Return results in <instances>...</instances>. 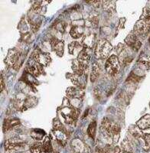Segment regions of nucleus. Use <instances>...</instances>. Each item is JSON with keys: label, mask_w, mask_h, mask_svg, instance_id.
Instances as JSON below:
<instances>
[{"label": "nucleus", "mask_w": 150, "mask_h": 153, "mask_svg": "<svg viewBox=\"0 0 150 153\" xmlns=\"http://www.w3.org/2000/svg\"><path fill=\"white\" fill-rule=\"evenodd\" d=\"M66 94L68 98L71 100L72 99H79L82 100L84 97V89L79 88V87H68L66 91Z\"/></svg>", "instance_id": "6e6552de"}, {"label": "nucleus", "mask_w": 150, "mask_h": 153, "mask_svg": "<svg viewBox=\"0 0 150 153\" xmlns=\"http://www.w3.org/2000/svg\"><path fill=\"white\" fill-rule=\"evenodd\" d=\"M94 35H93V34H90V35L84 37L82 39V44H81L83 47H84L85 48H92L93 46L94 45Z\"/></svg>", "instance_id": "f3484780"}, {"label": "nucleus", "mask_w": 150, "mask_h": 153, "mask_svg": "<svg viewBox=\"0 0 150 153\" xmlns=\"http://www.w3.org/2000/svg\"><path fill=\"white\" fill-rule=\"evenodd\" d=\"M71 145L73 149H74V151L77 153H80L83 151V149H84L83 144L79 139H74V140H73Z\"/></svg>", "instance_id": "5701e85b"}, {"label": "nucleus", "mask_w": 150, "mask_h": 153, "mask_svg": "<svg viewBox=\"0 0 150 153\" xmlns=\"http://www.w3.org/2000/svg\"><path fill=\"white\" fill-rule=\"evenodd\" d=\"M42 147L40 144H35L32 146V148L30 149L31 153H41L42 151Z\"/></svg>", "instance_id": "a878e982"}, {"label": "nucleus", "mask_w": 150, "mask_h": 153, "mask_svg": "<svg viewBox=\"0 0 150 153\" xmlns=\"http://www.w3.org/2000/svg\"><path fill=\"white\" fill-rule=\"evenodd\" d=\"M100 68L98 62H97V61L96 62H94L91 74V82H94L97 79V77L100 75Z\"/></svg>", "instance_id": "6ab92c4d"}, {"label": "nucleus", "mask_w": 150, "mask_h": 153, "mask_svg": "<svg viewBox=\"0 0 150 153\" xmlns=\"http://www.w3.org/2000/svg\"><path fill=\"white\" fill-rule=\"evenodd\" d=\"M42 2H35L33 4V9L35 11H38L39 9H40L41 6H42Z\"/></svg>", "instance_id": "c85d7f7f"}, {"label": "nucleus", "mask_w": 150, "mask_h": 153, "mask_svg": "<svg viewBox=\"0 0 150 153\" xmlns=\"http://www.w3.org/2000/svg\"><path fill=\"white\" fill-rule=\"evenodd\" d=\"M44 67L37 62L33 57L29 60L27 65V71L36 77L44 73Z\"/></svg>", "instance_id": "423d86ee"}, {"label": "nucleus", "mask_w": 150, "mask_h": 153, "mask_svg": "<svg viewBox=\"0 0 150 153\" xmlns=\"http://www.w3.org/2000/svg\"><path fill=\"white\" fill-rule=\"evenodd\" d=\"M33 57L37 62L43 67H47L51 61V57L48 53L38 52L35 54V55H33Z\"/></svg>", "instance_id": "1a4fd4ad"}, {"label": "nucleus", "mask_w": 150, "mask_h": 153, "mask_svg": "<svg viewBox=\"0 0 150 153\" xmlns=\"http://www.w3.org/2000/svg\"><path fill=\"white\" fill-rule=\"evenodd\" d=\"M123 153H132V152H125V151H124Z\"/></svg>", "instance_id": "7c9ffc66"}, {"label": "nucleus", "mask_w": 150, "mask_h": 153, "mask_svg": "<svg viewBox=\"0 0 150 153\" xmlns=\"http://www.w3.org/2000/svg\"><path fill=\"white\" fill-rule=\"evenodd\" d=\"M83 45L77 42H73L68 45L69 53L73 55H79L80 51L83 50Z\"/></svg>", "instance_id": "dca6fc26"}, {"label": "nucleus", "mask_w": 150, "mask_h": 153, "mask_svg": "<svg viewBox=\"0 0 150 153\" xmlns=\"http://www.w3.org/2000/svg\"><path fill=\"white\" fill-rule=\"evenodd\" d=\"M53 133L54 134L56 139L61 146H65L68 140V136L64 129H53Z\"/></svg>", "instance_id": "ddd939ff"}, {"label": "nucleus", "mask_w": 150, "mask_h": 153, "mask_svg": "<svg viewBox=\"0 0 150 153\" xmlns=\"http://www.w3.org/2000/svg\"><path fill=\"white\" fill-rule=\"evenodd\" d=\"M84 34V28L81 25H74L70 31V35L74 38H79Z\"/></svg>", "instance_id": "a211bd4d"}, {"label": "nucleus", "mask_w": 150, "mask_h": 153, "mask_svg": "<svg viewBox=\"0 0 150 153\" xmlns=\"http://www.w3.org/2000/svg\"><path fill=\"white\" fill-rule=\"evenodd\" d=\"M22 80L25 82V84L29 85L30 87H35L39 84L36 79H35V76L32 75L31 73H29L28 71L24 72L22 77Z\"/></svg>", "instance_id": "2eb2a0df"}, {"label": "nucleus", "mask_w": 150, "mask_h": 153, "mask_svg": "<svg viewBox=\"0 0 150 153\" xmlns=\"http://www.w3.org/2000/svg\"><path fill=\"white\" fill-rule=\"evenodd\" d=\"M61 116L63 117L65 122L68 124L73 123L77 119L79 116V111L77 108L73 106H68V107L64 108L61 112Z\"/></svg>", "instance_id": "20e7f679"}, {"label": "nucleus", "mask_w": 150, "mask_h": 153, "mask_svg": "<svg viewBox=\"0 0 150 153\" xmlns=\"http://www.w3.org/2000/svg\"><path fill=\"white\" fill-rule=\"evenodd\" d=\"M136 126L138 127L140 130H145V129L150 128V115L147 114L143 116L142 118L138 120L136 123Z\"/></svg>", "instance_id": "4468645a"}, {"label": "nucleus", "mask_w": 150, "mask_h": 153, "mask_svg": "<svg viewBox=\"0 0 150 153\" xmlns=\"http://www.w3.org/2000/svg\"><path fill=\"white\" fill-rule=\"evenodd\" d=\"M45 135V133L42 129H34L31 132L32 137L36 140H42Z\"/></svg>", "instance_id": "4be33fe9"}, {"label": "nucleus", "mask_w": 150, "mask_h": 153, "mask_svg": "<svg viewBox=\"0 0 150 153\" xmlns=\"http://www.w3.org/2000/svg\"><path fill=\"white\" fill-rule=\"evenodd\" d=\"M96 127H97V123L96 121H93L91 123V124L88 126V129H87V133L88 136L92 139H94L95 133H96Z\"/></svg>", "instance_id": "b1692460"}, {"label": "nucleus", "mask_w": 150, "mask_h": 153, "mask_svg": "<svg viewBox=\"0 0 150 153\" xmlns=\"http://www.w3.org/2000/svg\"><path fill=\"white\" fill-rule=\"evenodd\" d=\"M125 50H126V49H125V45H124V44L120 43L119 45H117V48H116V51H117V52L118 54H120L121 53L123 52Z\"/></svg>", "instance_id": "cd10ccee"}, {"label": "nucleus", "mask_w": 150, "mask_h": 153, "mask_svg": "<svg viewBox=\"0 0 150 153\" xmlns=\"http://www.w3.org/2000/svg\"><path fill=\"white\" fill-rule=\"evenodd\" d=\"M122 147L125 152H132L133 151V147H132V144H131L130 141L128 140L127 139H124V141L122 143Z\"/></svg>", "instance_id": "393cba45"}, {"label": "nucleus", "mask_w": 150, "mask_h": 153, "mask_svg": "<svg viewBox=\"0 0 150 153\" xmlns=\"http://www.w3.org/2000/svg\"><path fill=\"white\" fill-rule=\"evenodd\" d=\"M91 49L85 48H84L79 55L77 56V61L80 63V65H82L84 68L87 70L88 66H89V61L91 60Z\"/></svg>", "instance_id": "0eeeda50"}, {"label": "nucleus", "mask_w": 150, "mask_h": 153, "mask_svg": "<svg viewBox=\"0 0 150 153\" xmlns=\"http://www.w3.org/2000/svg\"><path fill=\"white\" fill-rule=\"evenodd\" d=\"M149 31L150 23L146 21L145 19H140L135 25L133 33L135 35H136L137 38L140 40L141 38H145V37L148 35Z\"/></svg>", "instance_id": "f03ea898"}, {"label": "nucleus", "mask_w": 150, "mask_h": 153, "mask_svg": "<svg viewBox=\"0 0 150 153\" xmlns=\"http://www.w3.org/2000/svg\"><path fill=\"white\" fill-rule=\"evenodd\" d=\"M5 88V84H4L3 79H2V75H1V91H2Z\"/></svg>", "instance_id": "c756f323"}, {"label": "nucleus", "mask_w": 150, "mask_h": 153, "mask_svg": "<svg viewBox=\"0 0 150 153\" xmlns=\"http://www.w3.org/2000/svg\"><path fill=\"white\" fill-rule=\"evenodd\" d=\"M105 69L107 74L111 76L117 74L120 71V60L117 55H111L105 63Z\"/></svg>", "instance_id": "7ed1b4c3"}, {"label": "nucleus", "mask_w": 150, "mask_h": 153, "mask_svg": "<svg viewBox=\"0 0 150 153\" xmlns=\"http://www.w3.org/2000/svg\"><path fill=\"white\" fill-rule=\"evenodd\" d=\"M140 77L138 76V75H136V74H132L130 76L128 77L127 79V82H131V83H136V82H138L140 80Z\"/></svg>", "instance_id": "bb28decb"}, {"label": "nucleus", "mask_w": 150, "mask_h": 153, "mask_svg": "<svg viewBox=\"0 0 150 153\" xmlns=\"http://www.w3.org/2000/svg\"><path fill=\"white\" fill-rule=\"evenodd\" d=\"M112 47L111 44L108 41L105 39H101L97 43L95 48V56L97 59H105L107 58L111 52Z\"/></svg>", "instance_id": "f257e3e1"}, {"label": "nucleus", "mask_w": 150, "mask_h": 153, "mask_svg": "<svg viewBox=\"0 0 150 153\" xmlns=\"http://www.w3.org/2000/svg\"><path fill=\"white\" fill-rule=\"evenodd\" d=\"M71 80L72 83L74 84L75 86H77V87L81 89H84L86 85V82H87V76L86 74L84 75H77L76 74H71Z\"/></svg>", "instance_id": "f8f14e48"}, {"label": "nucleus", "mask_w": 150, "mask_h": 153, "mask_svg": "<svg viewBox=\"0 0 150 153\" xmlns=\"http://www.w3.org/2000/svg\"><path fill=\"white\" fill-rule=\"evenodd\" d=\"M19 124V120H9V119L5 120L3 124V131L6 132L7 130H9Z\"/></svg>", "instance_id": "aec40b11"}, {"label": "nucleus", "mask_w": 150, "mask_h": 153, "mask_svg": "<svg viewBox=\"0 0 150 153\" xmlns=\"http://www.w3.org/2000/svg\"><path fill=\"white\" fill-rule=\"evenodd\" d=\"M51 45L53 51L56 54L59 55L60 57L63 55L64 54V44L63 41L59 40L58 38H52L51 39Z\"/></svg>", "instance_id": "9d476101"}, {"label": "nucleus", "mask_w": 150, "mask_h": 153, "mask_svg": "<svg viewBox=\"0 0 150 153\" xmlns=\"http://www.w3.org/2000/svg\"><path fill=\"white\" fill-rule=\"evenodd\" d=\"M42 149L45 152L51 153L52 152V147H51V139H49L48 136L45 137V141H44L43 145H42Z\"/></svg>", "instance_id": "412c9836"}, {"label": "nucleus", "mask_w": 150, "mask_h": 153, "mask_svg": "<svg viewBox=\"0 0 150 153\" xmlns=\"http://www.w3.org/2000/svg\"><path fill=\"white\" fill-rule=\"evenodd\" d=\"M125 42L128 46L131 47L134 50H138L141 46L140 40L133 33H130L126 37V39H125Z\"/></svg>", "instance_id": "9b49d317"}, {"label": "nucleus", "mask_w": 150, "mask_h": 153, "mask_svg": "<svg viewBox=\"0 0 150 153\" xmlns=\"http://www.w3.org/2000/svg\"><path fill=\"white\" fill-rule=\"evenodd\" d=\"M20 52L16 49H11L8 53V55L5 59V62L9 68L18 67V64L20 60Z\"/></svg>", "instance_id": "39448f33"}]
</instances>
